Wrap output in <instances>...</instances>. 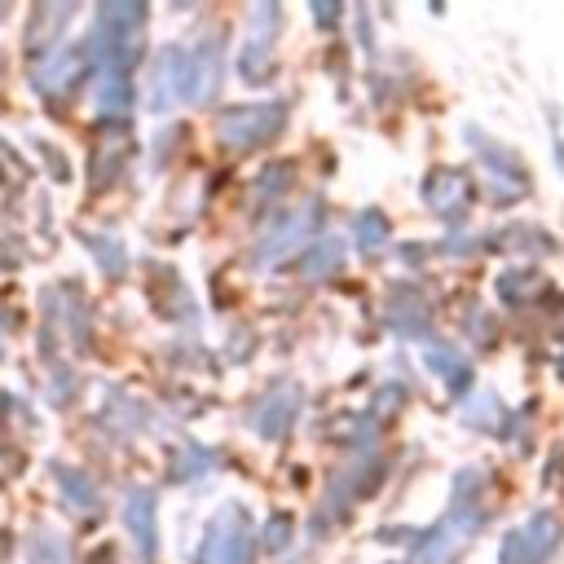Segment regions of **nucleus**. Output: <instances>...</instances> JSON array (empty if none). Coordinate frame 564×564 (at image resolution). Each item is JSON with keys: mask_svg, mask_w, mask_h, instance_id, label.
<instances>
[{"mask_svg": "<svg viewBox=\"0 0 564 564\" xmlns=\"http://www.w3.org/2000/svg\"><path fill=\"white\" fill-rule=\"evenodd\" d=\"M560 546V520L555 516H533L524 529H511L502 542V564H546V555Z\"/></svg>", "mask_w": 564, "mask_h": 564, "instance_id": "1", "label": "nucleus"}]
</instances>
